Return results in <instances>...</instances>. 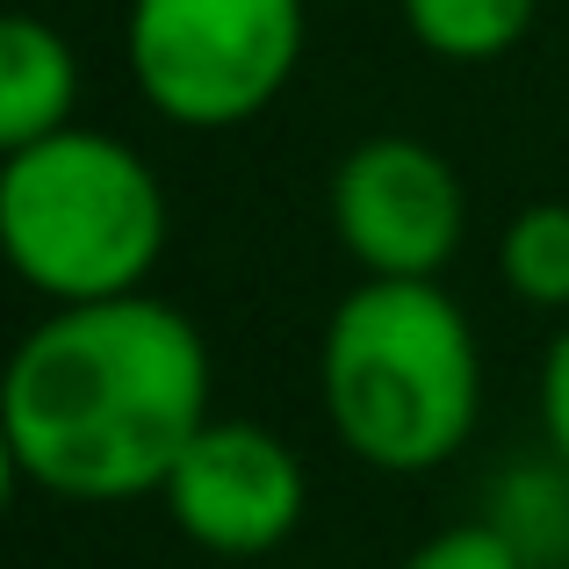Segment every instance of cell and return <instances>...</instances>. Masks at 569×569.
<instances>
[{
    "instance_id": "cell-1",
    "label": "cell",
    "mask_w": 569,
    "mask_h": 569,
    "mask_svg": "<svg viewBox=\"0 0 569 569\" xmlns=\"http://www.w3.org/2000/svg\"><path fill=\"white\" fill-rule=\"evenodd\" d=\"M209 418V347L152 289L51 303L0 382L8 469L66 505L159 498Z\"/></svg>"
},
{
    "instance_id": "cell-2",
    "label": "cell",
    "mask_w": 569,
    "mask_h": 569,
    "mask_svg": "<svg viewBox=\"0 0 569 569\" xmlns=\"http://www.w3.org/2000/svg\"><path fill=\"white\" fill-rule=\"evenodd\" d=\"M318 403L353 461L382 476H432L483 418L476 325L440 281L347 289L318 339Z\"/></svg>"
},
{
    "instance_id": "cell-3",
    "label": "cell",
    "mask_w": 569,
    "mask_h": 569,
    "mask_svg": "<svg viewBox=\"0 0 569 569\" xmlns=\"http://www.w3.org/2000/svg\"><path fill=\"white\" fill-rule=\"evenodd\" d=\"M173 209L144 152L109 130H51L0 159V246L43 303L138 296L167 260Z\"/></svg>"
},
{
    "instance_id": "cell-4",
    "label": "cell",
    "mask_w": 569,
    "mask_h": 569,
    "mask_svg": "<svg viewBox=\"0 0 569 569\" xmlns=\"http://www.w3.org/2000/svg\"><path fill=\"white\" fill-rule=\"evenodd\" d=\"M310 0H130L123 58L173 130H238L289 94Z\"/></svg>"
},
{
    "instance_id": "cell-5",
    "label": "cell",
    "mask_w": 569,
    "mask_h": 569,
    "mask_svg": "<svg viewBox=\"0 0 569 569\" xmlns=\"http://www.w3.org/2000/svg\"><path fill=\"white\" fill-rule=\"evenodd\" d=\"M332 238L376 281H440L469 238V188L426 138H361L332 167Z\"/></svg>"
},
{
    "instance_id": "cell-6",
    "label": "cell",
    "mask_w": 569,
    "mask_h": 569,
    "mask_svg": "<svg viewBox=\"0 0 569 569\" xmlns=\"http://www.w3.org/2000/svg\"><path fill=\"white\" fill-rule=\"evenodd\" d=\"M159 505L194 541L202 556L223 562H260L303 527V461L281 432L252 426V418H209L188 440V455L173 461V476L159 483Z\"/></svg>"
},
{
    "instance_id": "cell-7",
    "label": "cell",
    "mask_w": 569,
    "mask_h": 569,
    "mask_svg": "<svg viewBox=\"0 0 569 569\" xmlns=\"http://www.w3.org/2000/svg\"><path fill=\"white\" fill-rule=\"evenodd\" d=\"M80 109V58H72L66 29L43 14H8L0 22V152L51 138Z\"/></svg>"
},
{
    "instance_id": "cell-8",
    "label": "cell",
    "mask_w": 569,
    "mask_h": 569,
    "mask_svg": "<svg viewBox=\"0 0 569 569\" xmlns=\"http://www.w3.org/2000/svg\"><path fill=\"white\" fill-rule=\"evenodd\" d=\"M403 29L447 66H490V58L519 51L541 14V0H397Z\"/></svg>"
},
{
    "instance_id": "cell-9",
    "label": "cell",
    "mask_w": 569,
    "mask_h": 569,
    "mask_svg": "<svg viewBox=\"0 0 569 569\" xmlns=\"http://www.w3.org/2000/svg\"><path fill=\"white\" fill-rule=\"evenodd\" d=\"M498 281L533 310H569V202H527L505 223Z\"/></svg>"
},
{
    "instance_id": "cell-10",
    "label": "cell",
    "mask_w": 569,
    "mask_h": 569,
    "mask_svg": "<svg viewBox=\"0 0 569 569\" xmlns=\"http://www.w3.org/2000/svg\"><path fill=\"white\" fill-rule=\"evenodd\" d=\"M403 569H533L527 548L498 527V519H455V527L426 533V541L403 556Z\"/></svg>"
},
{
    "instance_id": "cell-11",
    "label": "cell",
    "mask_w": 569,
    "mask_h": 569,
    "mask_svg": "<svg viewBox=\"0 0 569 569\" xmlns=\"http://www.w3.org/2000/svg\"><path fill=\"white\" fill-rule=\"evenodd\" d=\"M541 440H548V455L569 469V325L548 339V353H541Z\"/></svg>"
}]
</instances>
